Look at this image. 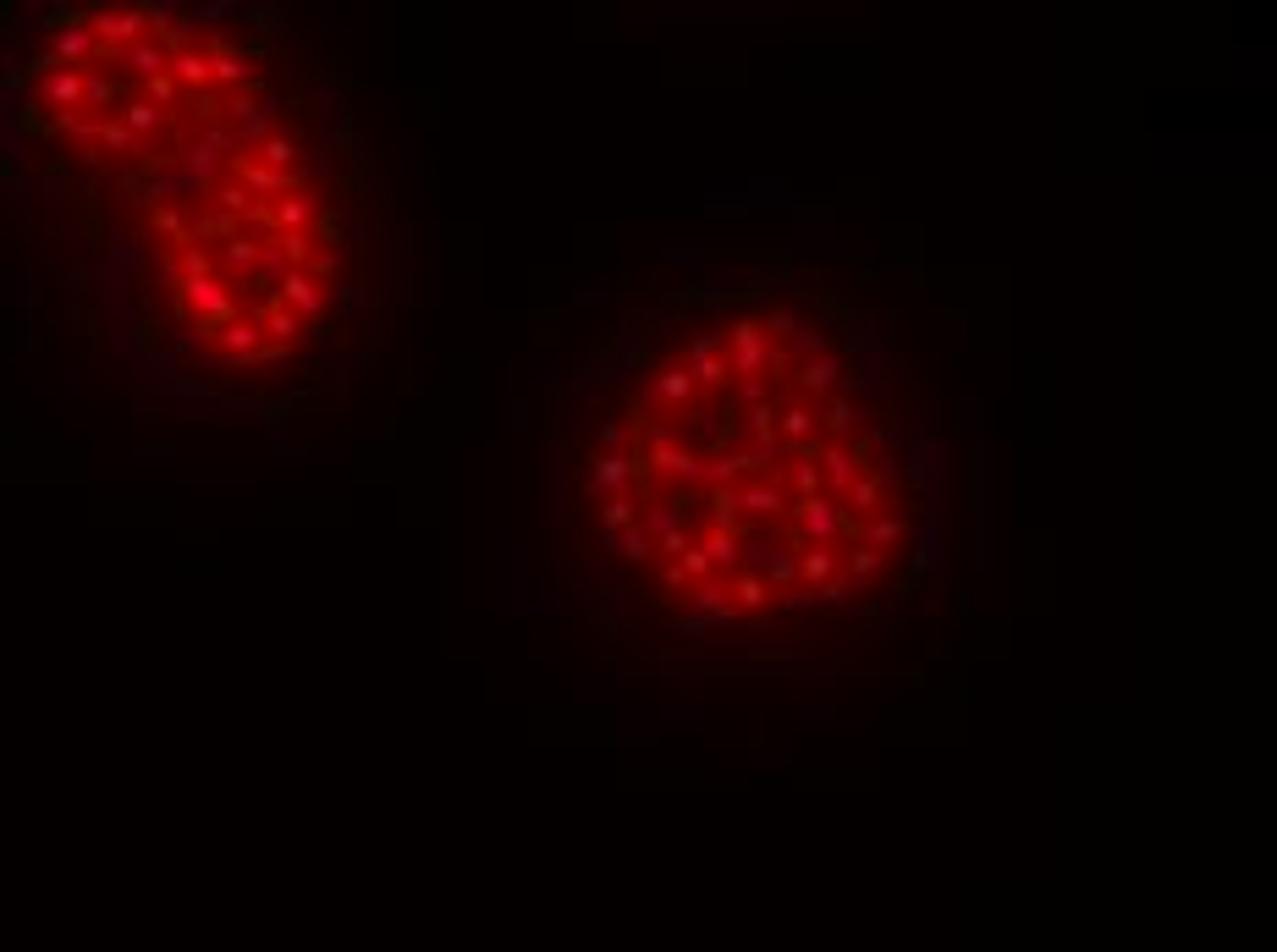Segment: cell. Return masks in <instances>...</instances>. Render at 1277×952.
<instances>
[{
	"label": "cell",
	"mask_w": 1277,
	"mask_h": 952,
	"mask_svg": "<svg viewBox=\"0 0 1277 952\" xmlns=\"http://www.w3.org/2000/svg\"><path fill=\"white\" fill-rule=\"evenodd\" d=\"M89 28H94V39H105L110 50H122V44H138L143 39L149 17H143V6H122V11H94Z\"/></svg>",
	"instance_id": "52a82bcc"
},
{
	"label": "cell",
	"mask_w": 1277,
	"mask_h": 952,
	"mask_svg": "<svg viewBox=\"0 0 1277 952\" xmlns=\"http://www.w3.org/2000/svg\"><path fill=\"white\" fill-rule=\"evenodd\" d=\"M738 402H744V408L771 402V380H738Z\"/></svg>",
	"instance_id": "8d00e7d4"
},
{
	"label": "cell",
	"mask_w": 1277,
	"mask_h": 952,
	"mask_svg": "<svg viewBox=\"0 0 1277 952\" xmlns=\"http://www.w3.org/2000/svg\"><path fill=\"white\" fill-rule=\"evenodd\" d=\"M628 435H633V424H617V419H612V424H600V447H612V452H617Z\"/></svg>",
	"instance_id": "74e56055"
},
{
	"label": "cell",
	"mask_w": 1277,
	"mask_h": 952,
	"mask_svg": "<svg viewBox=\"0 0 1277 952\" xmlns=\"http://www.w3.org/2000/svg\"><path fill=\"white\" fill-rule=\"evenodd\" d=\"M908 562H914L920 578L936 573V562H941V534H936V529H920V534H914V557H908Z\"/></svg>",
	"instance_id": "f1b7e54d"
},
{
	"label": "cell",
	"mask_w": 1277,
	"mask_h": 952,
	"mask_svg": "<svg viewBox=\"0 0 1277 952\" xmlns=\"http://www.w3.org/2000/svg\"><path fill=\"white\" fill-rule=\"evenodd\" d=\"M281 309H292L298 320H303V314L314 320V314L325 309V292H319L314 281L303 276V270H286V276H281Z\"/></svg>",
	"instance_id": "8fae6325"
},
{
	"label": "cell",
	"mask_w": 1277,
	"mask_h": 952,
	"mask_svg": "<svg viewBox=\"0 0 1277 952\" xmlns=\"http://www.w3.org/2000/svg\"><path fill=\"white\" fill-rule=\"evenodd\" d=\"M678 567H683V578H689V584H705V573H711V557H705V551H699V545H689V551H683V557H678Z\"/></svg>",
	"instance_id": "e575fe53"
},
{
	"label": "cell",
	"mask_w": 1277,
	"mask_h": 952,
	"mask_svg": "<svg viewBox=\"0 0 1277 952\" xmlns=\"http://www.w3.org/2000/svg\"><path fill=\"white\" fill-rule=\"evenodd\" d=\"M788 513L798 518V539H804V545H832V539H842V534H859L854 529V518L842 513V506L832 501V496H809V501H793Z\"/></svg>",
	"instance_id": "6da1fadb"
},
{
	"label": "cell",
	"mask_w": 1277,
	"mask_h": 952,
	"mask_svg": "<svg viewBox=\"0 0 1277 952\" xmlns=\"http://www.w3.org/2000/svg\"><path fill=\"white\" fill-rule=\"evenodd\" d=\"M760 330H765V342H771V337H793V330H798V309L793 304H776L771 314H765Z\"/></svg>",
	"instance_id": "d6a6232c"
},
{
	"label": "cell",
	"mask_w": 1277,
	"mask_h": 952,
	"mask_svg": "<svg viewBox=\"0 0 1277 952\" xmlns=\"http://www.w3.org/2000/svg\"><path fill=\"white\" fill-rule=\"evenodd\" d=\"M788 342H793V353H798V358H804V363L826 353V330H816V325H798V330H793V337H788Z\"/></svg>",
	"instance_id": "1f68e13d"
},
{
	"label": "cell",
	"mask_w": 1277,
	"mask_h": 952,
	"mask_svg": "<svg viewBox=\"0 0 1277 952\" xmlns=\"http://www.w3.org/2000/svg\"><path fill=\"white\" fill-rule=\"evenodd\" d=\"M727 369L738 375V380H765V369H771V342H765V330H760V320H738L727 330Z\"/></svg>",
	"instance_id": "7a4b0ae2"
},
{
	"label": "cell",
	"mask_w": 1277,
	"mask_h": 952,
	"mask_svg": "<svg viewBox=\"0 0 1277 952\" xmlns=\"http://www.w3.org/2000/svg\"><path fill=\"white\" fill-rule=\"evenodd\" d=\"M837 380H842V363H837L832 353H821V358L798 363V386H804V391H816L821 402H826V396L837 391Z\"/></svg>",
	"instance_id": "9a60e30c"
},
{
	"label": "cell",
	"mask_w": 1277,
	"mask_h": 952,
	"mask_svg": "<svg viewBox=\"0 0 1277 952\" xmlns=\"http://www.w3.org/2000/svg\"><path fill=\"white\" fill-rule=\"evenodd\" d=\"M656 551H666V557L678 562L683 551H689V534H683V529H678V534H666V539H656Z\"/></svg>",
	"instance_id": "f35d334b"
},
{
	"label": "cell",
	"mask_w": 1277,
	"mask_h": 952,
	"mask_svg": "<svg viewBox=\"0 0 1277 952\" xmlns=\"http://www.w3.org/2000/svg\"><path fill=\"white\" fill-rule=\"evenodd\" d=\"M744 424H749V435H771V430H776V402H760V408H749V414H744Z\"/></svg>",
	"instance_id": "d590c367"
},
{
	"label": "cell",
	"mask_w": 1277,
	"mask_h": 952,
	"mask_svg": "<svg viewBox=\"0 0 1277 952\" xmlns=\"http://www.w3.org/2000/svg\"><path fill=\"white\" fill-rule=\"evenodd\" d=\"M243 182L253 193H286L292 187V171H270V166H243Z\"/></svg>",
	"instance_id": "f546056e"
},
{
	"label": "cell",
	"mask_w": 1277,
	"mask_h": 952,
	"mask_svg": "<svg viewBox=\"0 0 1277 952\" xmlns=\"http://www.w3.org/2000/svg\"><path fill=\"white\" fill-rule=\"evenodd\" d=\"M798 578H804L809 590H821L826 578H837V557H832V551H821V545H804V551H798Z\"/></svg>",
	"instance_id": "ac0fdd59"
},
{
	"label": "cell",
	"mask_w": 1277,
	"mask_h": 952,
	"mask_svg": "<svg viewBox=\"0 0 1277 952\" xmlns=\"http://www.w3.org/2000/svg\"><path fill=\"white\" fill-rule=\"evenodd\" d=\"M661 584H666V590H683L689 578H683V567H678V562H666V567H661Z\"/></svg>",
	"instance_id": "ab89813d"
},
{
	"label": "cell",
	"mask_w": 1277,
	"mask_h": 952,
	"mask_svg": "<svg viewBox=\"0 0 1277 952\" xmlns=\"http://www.w3.org/2000/svg\"><path fill=\"white\" fill-rule=\"evenodd\" d=\"M683 369H689L694 386H727V375H732L727 369V353H722V342H716V337H694Z\"/></svg>",
	"instance_id": "ba28073f"
},
{
	"label": "cell",
	"mask_w": 1277,
	"mask_h": 952,
	"mask_svg": "<svg viewBox=\"0 0 1277 952\" xmlns=\"http://www.w3.org/2000/svg\"><path fill=\"white\" fill-rule=\"evenodd\" d=\"M638 529H645L650 539H666V534L683 529V518H678L672 501H645V513H638Z\"/></svg>",
	"instance_id": "44dd1931"
},
{
	"label": "cell",
	"mask_w": 1277,
	"mask_h": 952,
	"mask_svg": "<svg viewBox=\"0 0 1277 952\" xmlns=\"http://www.w3.org/2000/svg\"><path fill=\"white\" fill-rule=\"evenodd\" d=\"M882 567H887V557H882V551H870V545H854V551H849V562H842V578H849L854 590H865V584H870L875 573H882Z\"/></svg>",
	"instance_id": "d6986e66"
},
{
	"label": "cell",
	"mask_w": 1277,
	"mask_h": 952,
	"mask_svg": "<svg viewBox=\"0 0 1277 952\" xmlns=\"http://www.w3.org/2000/svg\"><path fill=\"white\" fill-rule=\"evenodd\" d=\"M744 480H755L749 473V463H744V452H711L705 457V490H738Z\"/></svg>",
	"instance_id": "4fadbf2b"
},
{
	"label": "cell",
	"mask_w": 1277,
	"mask_h": 952,
	"mask_svg": "<svg viewBox=\"0 0 1277 952\" xmlns=\"http://www.w3.org/2000/svg\"><path fill=\"white\" fill-rule=\"evenodd\" d=\"M160 121H166V110H160V105H149V100H133V105H127V121H122V127H127V133H133V138H143V133H154Z\"/></svg>",
	"instance_id": "4dcf8cb0"
},
{
	"label": "cell",
	"mask_w": 1277,
	"mask_h": 952,
	"mask_svg": "<svg viewBox=\"0 0 1277 952\" xmlns=\"http://www.w3.org/2000/svg\"><path fill=\"white\" fill-rule=\"evenodd\" d=\"M683 616H694V623H705V628H732L738 623L727 590H716V584H694L689 600H683Z\"/></svg>",
	"instance_id": "9c48e42d"
},
{
	"label": "cell",
	"mask_w": 1277,
	"mask_h": 952,
	"mask_svg": "<svg viewBox=\"0 0 1277 952\" xmlns=\"http://www.w3.org/2000/svg\"><path fill=\"white\" fill-rule=\"evenodd\" d=\"M309 215H314V193H292L286 204H276V215H270V220H276L281 232H298Z\"/></svg>",
	"instance_id": "83f0119b"
},
{
	"label": "cell",
	"mask_w": 1277,
	"mask_h": 952,
	"mask_svg": "<svg viewBox=\"0 0 1277 952\" xmlns=\"http://www.w3.org/2000/svg\"><path fill=\"white\" fill-rule=\"evenodd\" d=\"M882 496H887V490H882V473H859V480L849 485V506H854L859 518L882 513Z\"/></svg>",
	"instance_id": "cb8c5ba5"
},
{
	"label": "cell",
	"mask_w": 1277,
	"mask_h": 952,
	"mask_svg": "<svg viewBox=\"0 0 1277 952\" xmlns=\"http://www.w3.org/2000/svg\"><path fill=\"white\" fill-rule=\"evenodd\" d=\"M699 551L711 557V567H727V573H732V567H744V539L738 534H705V539H699Z\"/></svg>",
	"instance_id": "7402d4cb"
},
{
	"label": "cell",
	"mask_w": 1277,
	"mask_h": 952,
	"mask_svg": "<svg viewBox=\"0 0 1277 952\" xmlns=\"http://www.w3.org/2000/svg\"><path fill=\"white\" fill-rule=\"evenodd\" d=\"M809 595H816V606H842V600H849V595H865V590H854V584L837 573V578H826L821 590H809Z\"/></svg>",
	"instance_id": "836d02e7"
},
{
	"label": "cell",
	"mask_w": 1277,
	"mask_h": 952,
	"mask_svg": "<svg viewBox=\"0 0 1277 952\" xmlns=\"http://www.w3.org/2000/svg\"><path fill=\"white\" fill-rule=\"evenodd\" d=\"M816 468H821V485L842 490V496H849V485L859 480V473H870V463L854 447H832V440H821V447H816Z\"/></svg>",
	"instance_id": "8992f818"
},
{
	"label": "cell",
	"mask_w": 1277,
	"mask_h": 952,
	"mask_svg": "<svg viewBox=\"0 0 1277 952\" xmlns=\"http://www.w3.org/2000/svg\"><path fill=\"white\" fill-rule=\"evenodd\" d=\"M638 480V463L628 452H600L595 463H589V480H584V490L589 496H622Z\"/></svg>",
	"instance_id": "5b68a950"
},
{
	"label": "cell",
	"mask_w": 1277,
	"mask_h": 952,
	"mask_svg": "<svg viewBox=\"0 0 1277 952\" xmlns=\"http://www.w3.org/2000/svg\"><path fill=\"white\" fill-rule=\"evenodd\" d=\"M903 539H908V523H903L898 513H882V518L859 523V545L882 551V557H887V545H903Z\"/></svg>",
	"instance_id": "e0dca14e"
},
{
	"label": "cell",
	"mask_w": 1277,
	"mask_h": 952,
	"mask_svg": "<svg viewBox=\"0 0 1277 952\" xmlns=\"http://www.w3.org/2000/svg\"><path fill=\"white\" fill-rule=\"evenodd\" d=\"M816 424H821V435L832 440V447H854L859 430H865V408H859L849 391H832L826 396V414Z\"/></svg>",
	"instance_id": "277c9868"
},
{
	"label": "cell",
	"mask_w": 1277,
	"mask_h": 952,
	"mask_svg": "<svg viewBox=\"0 0 1277 952\" xmlns=\"http://www.w3.org/2000/svg\"><path fill=\"white\" fill-rule=\"evenodd\" d=\"M612 551L617 557H628V562H656V539H650L645 529H622V534H612Z\"/></svg>",
	"instance_id": "d4e9b609"
},
{
	"label": "cell",
	"mask_w": 1277,
	"mask_h": 952,
	"mask_svg": "<svg viewBox=\"0 0 1277 952\" xmlns=\"http://www.w3.org/2000/svg\"><path fill=\"white\" fill-rule=\"evenodd\" d=\"M776 440H782V457H804L821 447V424H816V408L809 402H788L776 408Z\"/></svg>",
	"instance_id": "3957f363"
},
{
	"label": "cell",
	"mask_w": 1277,
	"mask_h": 952,
	"mask_svg": "<svg viewBox=\"0 0 1277 952\" xmlns=\"http://www.w3.org/2000/svg\"><path fill=\"white\" fill-rule=\"evenodd\" d=\"M765 600H771V584L760 573H738L732 578V611H760Z\"/></svg>",
	"instance_id": "603a6c76"
},
{
	"label": "cell",
	"mask_w": 1277,
	"mask_h": 952,
	"mask_svg": "<svg viewBox=\"0 0 1277 952\" xmlns=\"http://www.w3.org/2000/svg\"><path fill=\"white\" fill-rule=\"evenodd\" d=\"M650 396H656L661 408H689V402H694V380H689V369H683V363H672V369H656V375H650Z\"/></svg>",
	"instance_id": "5bb4252c"
},
{
	"label": "cell",
	"mask_w": 1277,
	"mask_h": 952,
	"mask_svg": "<svg viewBox=\"0 0 1277 952\" xmlns=\"http://www.w3.org/2000/svg\"><path fill=\"white\" fill-rule=\"evenodd\" d=\"M600 523H606V534H622V529H633V523H638V501H633V496H606V506H600Z\"/></svg>",
	"instance_id": "484cf974"
},
{
	"label": "cell",
	"mask_w": 1277,
	"mask_h": 952,
	"mask_svg": "<svg viewBox=\"0 0 1277 952\" xmlns=\"http://www.w3.org/2000/svg\"><path fill=\"white\" fill-rule=\"evenodd\" d=\"M793 496H798V501L821 496V468H816V452L793 457Z\"/></svg>",
	"instance_id": "4316f807"
},
{
	"label": "cell",
	"mask_w": 1277,
	"mask_h": 952,
	"mask_svg": "<svg viewBox=\"0 0 1277 952\" xmlns=\"http://www.w3.org/2000/svg\"><path fill=\"white\" fill-rule=\"evenodd\" d=\"M507 430H523V402H507Z\"/></svg>",
	"instance_id": "60d3db41"
},
{
	"label": "cell",
	"mask_w": 1277,
	"mask_h": 952,
	"mask_svg": "<svg viewBox=\"0 0 1277 952\" xmlns=\"http://www.w3.org/2000/svg\"><path fill=\"white\" fill-rule=\"evenodd\" d=\"M171 77L187 89H204L210 83V56L204 50H171Z\"/></svg>",
	"instance_id": "ffe728a7"
},
{
	"label": "cell",
	"mask_w": 1277,
	"mask_h": 952,
	"mask_svg": "<svg viewBox=\"0 0 1277 952\" xmlns=\"http://www.w3.org/2000/svg\"><path fill=\"white\" fill-rule=\"evenodd\" d=\"M39 100L56 105V110L83 105V72H77V67H50V77L39 83Z\"/></svg>",
	"instance_id": "7c38bea8"
},
{
	"label": "cell",
	"mask_w": 1277,
	"mask_h": 952,
	"mask_svg": "<svg viewBox=\"0 0 1277 952\" xmlns=\"http://www.w3.org/2000/svg\"><path fill=\"white\" fill-rule=\"evenodd\" d=\"M738 506H744V518H788V496H782L771 480H744Z\"/></svg>",
	"instance_id": "30bf717a"
},
{
	"label": "cell",
	"mask_w": 1277,
	"mask_h": 952,
	"mask_svg": "<svg viewBox=\"0 0 1277 952\" xmlns=\"http://www.w3.org/2000/svg\"><path fill=\"white\" fill-rule=\"evenodd\" d=\"M705 506H711V534H738L744 529V506H738V490H705Z\"/></svg>",
	"instance_id": "2e32d148"
}]
</instances>
